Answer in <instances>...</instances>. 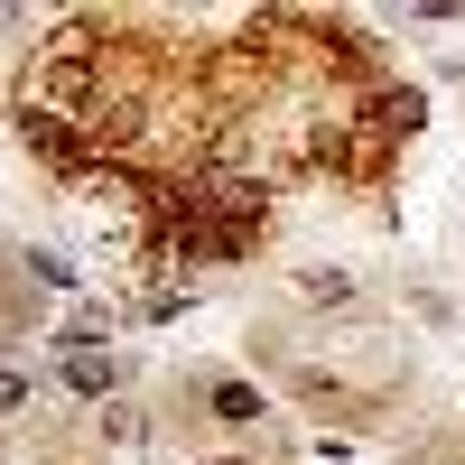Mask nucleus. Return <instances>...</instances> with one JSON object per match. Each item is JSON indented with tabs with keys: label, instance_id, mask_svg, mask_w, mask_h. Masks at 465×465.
Masks as SVG:
<instances>
[{
	"label": "nucleus",
	"instance_id": "nucleus-1",
	"mask_svg": "<svg viewBox=\"0 0 465 465\" xmlns=\"http://www.w3.org/2000/svg\"><path fill=\"white\" fill-rule=\"evenodd\" d=\"M186 401H196V410L214 419L223 438H252V429H270V401L252 391V381H232V372H186V381H177V410H186Z\"/></svg>",
	"mask_w": 465,
	"mask_h": 465
},
{
	"label": "nucleus",
	"instance_id": "nucleus-2",
	"mask_svg": "<svg viewBox=\"0 0 465 465\" xmlns=\"http://www.w3.org/2000/svg\"><path fill=\"white\" fill-rule=\"evenodd\" d=\"M112 326H122V307H94V298H84V307H74V317L56 326V344H65V354H103V344H112Z\"/></svg>",
	"mask_w": 465,
	"mask_h": 465
},
{
	"label": "nucleus",
	"instance_id": "nucleus-3",
	"mask_svg": "<svg viewBox=\"0 0 465 465\" xmlns=\"http://www.w3.org/2000/svg\"><path fill=\"white\" fill-rule=\"evenodd\" d=\"M94 438H103L112 456H140V447H149V419H140L131 401H103V419H94Z\"/></svg>",
	"mask_w": 465,
	"mask_h": 465
},
{
	"label": "nucleus",
	"instance_id": "nucleus-4",
	"mask_svg": "<svg viewBox=\"0 0 465 465\" xmlns=\"http://www.w3.org/2000/svg\"><path fill=\"white\" fill-rule=\"evenodd\" d=\"M19 280H28V270H19V252H0V354H10V344L28 335V298H19Z\"/></svg>",
	"mask_w": 465,
	"mask_h": 465
},
{
	"label": "nucleus",
	"instance_id": "nucleus-5",
	"mask_svg": "<svg viewBox=\"0 0 465 465\" xmlns=\"http://www.w3.org/2000/svg\"><path fill=\"white\" fill-rule=\"evenodd\" d=\"M56 381H65L74 401H112V381H122V372H112L103 354H65V363H56Z\"/></svg>",
	"mask_w": 465,
	"mask_h": 465
},
{
	"label": "nucleus",
	"instance_id": "nucleus-6",
	"mask_svg": "<svg viewBox=\"0 0 465 465\" xmlns=\"http://www.w3.org/2000/svg\"><path fill=\"white\" fill-rule=\"evenodd\" d=\"M298 298H317V307H354V270H298Z\"/></svg>",
	"mask_w": 465,
	"mask_h": 465
},
{
	"label": "nucleus",
	"instance_id": "nucleus-7",
	"mask_svg": "<svg viewBox=\"0 0 465 465\" xmlns=\"http://www.w3.org/2000/svg\"><path fill=\"white\" fill-rule=\"evenodd\" d=\"M19 270H28V280H47V289H84V270H74L65 252H19Z\"/></svg>",
	"mask_w": 465,
	"mask_h": 465
},
{
	"label": "nucleus",
	"instance_id": "nucleus-8",
	"mask_svg": "<svg viewBox=\"0 0 465 465\" xmlns=\"http://www.w3.org/2000/svg\"><path fill=\"white\" fill-rule=\"evenodd\" d=\"M28 410H37V381H28V372H0V429L28 419Z\"/></svg>",
	"mask_w": 465,
	"mask_h": 465
},
{
	"label": "nucleus",
	"instance_id": "nucleus-9",
	"mask_svg": "<svg viewBox=\"0 0 465 465\" xmlns=\"http://www.w3.org/2000/svg\"><path fill=\"white\" fill-rule=\"evenodd\" d=\"M205 465H261V456H205Z\"/></svg>",
	"mask_w": 465,
	"mask_h": 465
}]
</instances>
